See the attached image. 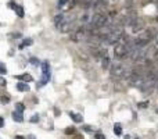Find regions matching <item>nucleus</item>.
Masks as SVG:
<instances>
[{"instance_id": "1", "label": "nucleus", "mask_w": 158, "mask_h": 139, "mask_svg": "<svg viewBox=\"0 0 158 139\" xmlns=\"http://www.w3.org/2000/svg\"><path fill=\"white\" fill-rule=\"evenodd\" d=\"M124 38V27L122 25H114V28L111 29V32L108 33L103 39L101 45H116V43L121 42V39Z\"/></svg>"}, {"instance_id": "2", "label": "nucleus", "mask_w": 158, "mask_h": 139, "mask_svg": "<svg viewBox=\"0 0 158 139\" xmlns=\"http://www.w3.org/2000/svg\"><path fill=\"white\" fill-rule=\"evenodd\" d=\"M108 25V17L103 13H95L89 20V29H103Z\"/></svg>"}, {"instance_id": "3", "label": "nucleus", "mask_w": 158, "mask_h": 139, "mask_svg": "<svg viewBox=\"0 0 158 139\" xmlns=\"http://www.w3.org/2000/svg\"><path fill=\"white\" fill-rule=\"evenodd\" d=\"M110 74L112 78H115V79H119V78H125V76H129L130 74V71L128 72L126 67L122 64L121 61H116L114 64L110 65Z\"/></svg>"}, {"instance_id": "4", "label": "nucleus", "mask_w": 158, "mask_h": 139, "mask_svg": "<svg viewBox=\"0 0 158 139\" xmlns=\"http://www.w3.org/2000/svg\"><path fill=\"white\" fill-rule=\"evenodd\" d=\"M126 56H128L126 45L122 42L116 43V46L114 47V57H115V60L116 61H121V60H124Z\"/></svg>"}, {"instance_id": "5", "label": "nucleus", "mask_w": 158, "mask_h": 139, "mask_svg": "<svg viewBox=\"0 0 158 139\" xmlns=\"http://www.w3.org/2000/svg\"><path fill=\"white\" fill-rule=\"evenodd\" d=\"M74 27H75L74 17H67V15H65V18H64V21L61 22V25L58 27V29H60L61 32H71V31L74 29Z\"/></svg>"}, {"instance_id": "6", "label": "nucleus", "mask_w": 158, "mask_h": 139, "mask_svg": "<svg viewBox=\"0 0 158 139\" xmlns=\"http://www.w3.org/2000/svg\"><path fill=\"white\" fill-rule=\"evenodd\" d=\"M86 36H87V29H86L85 27H81V28H78V29L71 35V39H72L74 42H83V39Z\"/></svg>"}, {"instance_id": "7", "label": "nucleus", "mask_w": 158, "mask_h": 139, "mask_svg": "<svg viewBox=\"0 0 158 139\" xmlns=\"http://www.w3.org/2000/svg\"><path fill=\"white\" fill-rule=\"evenodd\" d=\"M129 28H130L132 33H140L141 31H144V29H146V22L143 21L141 18H139V17H137V20L133 22Z\"/></svg>"}, {"instance_id": "8", "label": "nucleus", "mask_w": 158, "mask_h": 139, "mask_svg": "<svg viewBox=\"0 0 158 139\" xmlns=\"http://www.w3.org/2000/svg\"><path fill=\"white\" fill-rule=\"evenodd\" d=\"M11 117H13V120H14L15 122H22V121H24L22 113H18V111H14V113L11 114Z\"/></svg>"}, {"instance_id": "9", "label": "nucleus", "mask_w": 158, "mask_h": 139, "mask_svg": "<svg viewBox=\"0 0 158 139\" xmlns=\"http://www.w3.org/2000/svg\"><path fill=\"white\" fill-rule=\"evenodd\" d=\"M15 78L17 79H20V81H25V82H31L32 79V75L31 74H24V75H15Z\"/></svg>"}, {"instance_id": "10", "label": "nucleus", "mask_w": 158, "mask_h": 139, "mask_svg": "<svg viewBox=\"0 0 158 139\" xmlns=\"http://www.w3.org/2000/svg\"><path fill=\"white\" fill-rule=\"evenodd\" d=\"M69 117L72 118V120H74L75 122H82V120H83L81 114H75V113H72V111L69 113Z\"/></svg>"}, {"instance_id": "11", "label": "nucleus", "mask_w": 158, "mask_h": 139, "mask_svg": "<svg viewBox=\"0 0 158 139\" xmlns=\"http://www.w3.org/2000/svg\"><path fill=\"white\" fill-rule=\"evenodd\" d=\"M17 89L21 90V92H28V90H29V86L26 85V84H24V82H20V84H17Z\"/></svg>"}, {"instance_id": "12", "label": "nucleus", "mask_w": 158, "mask_h": 139, "mask_svg": "<svg viewBox=\"0 0 158 139\" xmlns=\"http://www.w3.org/2000/svg\"><path fill=\"white\" fill-rule=\"evenodd\" d=\"M114 132H115L116 136H121V135H122V127H121V124H115V125H114Z\"/></svg>"}, {"instance_id": "13", "label": "nucleus", "mask_w": 158, "mask_h": 139, "mask_svg": "<svg viewBox=\"0 0 158 139\" xmlns=\"http://www.w3.org/2000/svg\"><path fill=\"white\" fill-rule=\"evenodd\" d=\"M101 64H103V68H110V59H108V56H107V57H104V59H103V60H101Z\"/></svg>"}, {"instance_id": "14", "label": "nucleus", "mask_w": 158, "mask_h": 139, "mask_svg": "<svg viewBox=\"0 0 158 139\" xmlns=\"http://www.w3.org/2000/svg\"><path fill=\"white\" fill-rule=\"evenodd\" d=\"M14 10H15V13H17V15H18V17H24V9H22L21 6H15V9H14Z\"/></svg>"}, {"instance_id": "15", "label": "nucleus", "mask_w": 158, "mask_h": 139, "mask_svg": "<svg viewBox=\"0 0 158 139\" xmlns=\"http://www.w3.org/2000/svg\"><path fill=\"white\" fill-rule=\"evenodd\" d=\"M24 110H25V106H24L22 103H17V104H15V111H18V113H24Z\"/></svg>"}, {"instance_id": "16", "label": "nucleus", "mask_w": 158, "mask_h": 139, "mask_svg": "<svg viewBox=\"0 0 158 139\" xmlns=\"http://www.w3.org/2000/svg\"><path fill=\"white\" fill-rule=\"evenodd\" d=\"M32 42H33V41H32L31 38H29V39H25V41L22 42V45L20 46V47L22 49V47H25V46H31V45H32Z\"/></svg>"}, {"instance_id": "17", "label": "nucleus", "mask_w": 158, "mask_h": 139, "mask_svg": "<svg viewBox=\"0 0 158 139\" xmlns=\"http://www.w3.org/2000/svg\"><path fill=\"white\" fill-rule=\"evenodd\" d=\"M68 3H69V0H58L57 6H58V7H64V6H67Z\"/></svg>"}, {"instance_id": "18", "label": "nucleus", "mask_w": 158, "mask_h": 139, "mask_svg": "<svg viewBox=\"0 0 158 139\" xmlns=\"http://www.w3.org/2000/svg\"><path fill=\"white\" fill-rule=\"evenodd\" d=\"M9 102H10V97L9 96H4V95L1 96V103H3V104H7Z\"/></svg>"}, {"instance_id": "19", "label": "nucleus", "mask_w": 158, "mask_h": 139, "mask_svg": "<svg viewBox=\"0 0 158 139\" xmlns=\"http://www.w3.org/2000/svg\"><path fill=\"white\" fill-rule=\"evenodd\" d=\"M74 132H75V129L71 128V127H69V128H65V134H67V135H72Z\"/></svg>"}, {"instance_id": "20", "label": "nucleus", "mask_w": 158, "mask_h": 139, "mask_svg": "<svg viewBox=\"0 0 158 139\" xmlns=\"http://www.w3.org/2000/svg\"><path fill=\"white\" fill-rule=\"evenodd\" d=\"M95 139H105V136L103 135V134L97 132V134H95Z\"/></svg>"}, {"instance_id": "21", "label": "nucleus", "mask_w": 158, "mask_h": 139, "mask_svg": "<svg viewBox=\"0 0 158 139\" xmlns=\"http://www.w3.org/2000/svg\"><path fill=\"white\" fill-rule=\"evenodd\" d=\"M38 121H39V116H38V114H35V116L31 118V122H38Z\"/></svg>"}, {"instance_id": "22", "label": "nucleus", "mask_w": 158, "mask_h": 139, "mask_svg": "<svg viewBox=\"0 0 158 139\" xmlns=\"http://www.w3.org/2000/svg\"><path fill=\"white\" fill-rule=\"evenodd\" d=\"M4 125V120H3V117H0V128Z\"/></svg>"}, {"instance_id": "23", "label": "nucleus", "mask_w": 158, "mask_h": 139, "mask_svg": "<svg viewBox=\"0 0 158 139\" xmlns=\"http://www.w3.org/2000/svg\"><path fill=\"white\" fill-rule=\"evenodd\" d=\"M139 107H147V102L146 103H139Z\"/></svg>"}, {"instance_id": "24", "label": "nucleus", "mask_w": 158, "mask_h": 139, "mask_svg": "<svg viewBox=\"0 0 158 139\" xmlns=\"http://www.w3.org/2000/svg\"><path fill=\"white\" fill-rule=\"evenodd\" d=\"M13 36H14V38H21V33H20V32H17V33H14Z\"/></svg>"}, {"instance_id": "25", "label": "nucleus", "mask_w": 158, "mask_h": 139, "mask_svg": "<svg viewBox=\"0 0 158 139\" xmlns=\"http://www.w3.org/2000/svg\"><path fill=\"white\" fill-rule=\"evenodd\" d=\"M154 41H155V43L158 45V32L155 33V36H154Z\"/></svg>"}, {"instance_id": "26", "label": "nucleus", "mask_w": 158, "mask_h": 139, "mask_svg": "<svg viewBox=\"0 0 158 139\" xmlns=\"http://www.w3.org/2000/svg\"><path fill=\"white\" fill-rule=\"evenodd\" d=\"M85 129L86 131H93V128H90V127H85Z\"/></svg>"}, {"instance_id": "27", "label": "nucleus", "mask_w": 158, "mask_h": 139, "mask_svg": "<svg viewBox=\"0 0 158 139\" xmlns=\"http://www.w3.org/2000/svg\"><path fill=\"white\" fill-rule=\"evenodd\" d=\"M28 139H36V138H35L33 135H29V136H28Z\"/></svg>"}, {"instance_id": "28", "label": "nucleus", "mask_w": 158, "mask_h": 139, "mask_svg": "<svg viewBox=\"0 0 158 139\" xmlns=\"http://www.w3.org/2000/svg\"><path fill=\"white\" fill-rule=\"evenodd\" d=\"M15 139H25V138H24V136H20V135H18V136H15Z\"/></svg>"}, {"instance_id": "29", "label": "nucleus", "mask_w": 158, "mask_h": 139, "mask_svg": "<svg viewBox=\"0 0 158 139\" xmlns=\"http://www.w3.org/2000/svg\"><path fill=\"white\" fill-rule=\"evenodd\" d=\"M155 86H157V89H158V81H157V84H155Z\"/></svg>"}, {"instance_id": "30", "label": "nucleus", "mask_w": 158, "mask_h": 139, "mask_svg": "<svg viewBox=\"0 0 158 139\" xmlns=\"http://www.w3.org/2000/svg\"><path fill=\"white\" fill-rule=\"evenodd\" d=\"M157 114H158V108H157Z\"/></svg>"}]
</instances>
